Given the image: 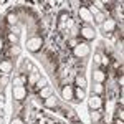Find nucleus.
<instances>
[{"label": "nucleus", "instance_id": "1", "mask_svg": "<svg viewBox=\"0 0 124 124\" xmlns=\"http://www.w3.org/2000/svg\"><path fill=\"white\" fill-rule=\"evenodd\" d=\"M41 46H43V40H41V37H31V38L27 40V48H28L31 53L40 51Z\"/></svg>", "mask_w": 124, "mask_h": 124}, {"label": "nucleus", "instance_id": "2", "mask_svg": "<svg viewBox=\"0 0 124 124\" xmlns=\"http://www.w3.org/2000/svg\"><path fill=\"white\" fill-rule=\"evenodd\" d=\"M12 96H13L15 101H23V99L27 98V88H25V86H13Z\"/></svg>", "mask_w": 124, "mask_h": 124}, {"label": "nucleus", "instance_id": "3", "mask_svg": "<svg viewBox=\"0 0 124 124\" xmlns=\"http://www.w3.org/2000/svg\"><path fill=\"white\" fill-rule=\"evenodd\" d=\"M73 53H75V56H76V58H85V56H88V53H89V46H88L86 43L75 45V48H73Z\"/></svg>", "mask_w": 124, "mask_h": 124}, {"label": "nucleus", "instance_id": "4", "mask_svg": "<svg viewBox=\"0 0 124 124\" xmlns=\"http://www.w3.org/2000/svg\"><path fill=\"white\" fill-rule=\"evenodd\" d=\"M88 104H89V108H91V111H99L101 106H103V99H101V96L93 94L91 98H89Z\"/></svg>", "mask_w": 124, "mask_h": 124}, {"label": "nucleus", "instance_id": "5", "mask_svg": "<svg viewBox=\"0 0 124 124\" xmlns=\"http://www.w3.org/2000/svg\"><path fill=\"white\" fill-rule=\"evenodd\" d=\"M79 35H81V37H83L85 40H93L96 33H94V30H93V27H89V25H85L83 28L79 30Z\"/></svg>", "mask_w": 124, "mask_h": 124}, {"label": "nucleus", "instance_id": "6", "mask_svg": "<svg viewBox=\"0 0 124 124\" xmlns=\"http://www.w3.org/2000/svg\"><path fill=\"white\" fill-rule=\"evenodd\" d=\"M61 96H63V99L65 101H71L73 99V96H75V88L73 86H63V89H61Z\"/></svg>", "mask_w": 124, "mask_h": 124}, {"label": "nucleus", "instance_id": "7", "mask_svg": "<svg viewBox=\"0 0 124 124\" xmlns=\"http://www.w3.org/2000/svg\"><path fill=\"white\" fill-rule=\"evenodd\" d=\"M12 68H13V63L10 60H2L0 61V73L2 75H8L12 71Z\"/></svg>", "mask_w": 124, "mask_h": 124}, {"label": "nucleus", "instance_id": "8", "mask_svg": "<svg viewBox=\"0 0 124 124\" xmlns=\"http://www.w3.org/2000/svg\"><path fill=\"white\" fill-rule=\"evenodd\" d=\"M114 28H116V20L114 18H106L104 23H103L104 33H111V31H114Z\"/></svg>", "mask_w": 124, "mask_h": 124}, {"label": "nucleus", "instance_id": "9", "mask_svg": "<svg viewBox=\"0 0 124 124\" xmlns=\"http://www.w3.org/2000/svg\"><path fill=\"white\" fill-rule=\"evenodd\" d=\"M79 17H81V20H83V22H86V23L93 22V15L89 13L88 7H79Z\"/></svg>", "mask_w": 124, "mask_h": 124}, {"label": "nucleus", "instance_id": "10", "mask_svg": "<svg viewBox=\"0 0 124 124\" xmlns=\"http://www.w3.org/2000/svg\"><path fill=\"white\" fill-rule=\"evenodd\" d=\"M93 78H94L96 83H103V81H106V71H103V70H94L93 71Z\"/></svg>", "mask_w": 124, "mask_h": 124}, {"label": "nucleus", "instance_id": "11", "mask_svg": "<svg viewBox=\"0 0 124 124\" xmlns=\"http://www.w3.org/2000/svg\"><path fill=\"white\" fill-rule=\"evenodd\" d=\"M43 104H45V108H56V98L51 94L50 98H46V99H43Z\"/></svg>", "mask_w": 124, "mask_h": 124}, {"label": "nucleus", "instance_id": "12", "mask_svg": "<svg viewBox=\"0 0 124 124\" xmlns=\"http://www.w3.org/2000/svg\"><path fill=\"white\" fill-rule=\"evenodd\" d=\"M85 98H86L85 89H81V88H76V89H75V96H73V99H76V101H83Z\"/></svg>", "mask_w": 124, "mask_h": 124}, {"label": "nucleus", "instance_id": "13", "mask_svg": "<svg viewBox=\"0 0 124 124\" xmlns=\"http://www.w3.org/2000/svg\"><path fill=\"white\" fill-rule=\"evenodd\" d=\"M75 83H76V88H81V89H85L86 86V78L83 75H78L76 79H75Z\"/></svg>", "mask_w": 124, "mask_h": 124}, {"label": "nucleus", "instance_id": "14", "mask_svg": "<svg viewBox=\"0 0 124 124\" xmlns=\"http://www.w3.org/2000/svg\"><path fill=\"white\" fill-rule=\"evenodd\" d=\"M104 20H106L104 12H98V13L94 15V22H96V23H99V25H103V23H104Z\"/></svg>", "mask_w": 124, "mask_h": 124}, {"label": "nucleus", "instance_id": "15", "mask_svg": "<svg viewBox=\"0 0 124 124\" xmlns=\"http://www.w3.org/2000/svg\"><path fill=\"white\" fill-rule=\"evenodd\" d=\"M50 96H51V89H50L48 86H45V88H41V89H40V98L46 99V98H50Z\"/></svg>", "mask_w": 124, "mask_h": 124}, {"label": "nucleus", "instance_id": "16", "mask_svg": "<svg viewBox=\"0 0 124 124\" xmlns=\"http://www.w3.org/2000/svg\"><path fill=\"white\" fill-rule=\"evenodd\" d=\"M101 117H103V114L99 113V111H91V121L94 124H98L99 121H101Z\"/></svg>", "mask_w": 124, "mask_h": 124}, {"label": "nucleus", "instance_id": "17", "mask_svg": "<svg viewBox=\"0 0 124 124\" xmlns=\"http://www.w3.org/2000/svg\"><path fill=\"white\" fill-rule=\"evenodd\" d=\"M93 91H94V94L101 96V93L104 91V86H103V83H94V86H93Z\"/></svg>", "mask_w": 124, "mask_h": 124}, {"label": "nucleus", "instance_id": "18", "mask_svg": "<svg viewBox=\"0 0 124 124\" xmlns=\"http://www.w3.org/2000/svg\"><path fill=\"white\" fill-rule=\"evenodd\" d=\"M8 75H2V76H0V88H5V86L8 85Z\"/></svg>", "mask_w": 124, "mask_h": 124}, {"label": "nucleus", "instance_id": "19", "mask_svg": "<svg viewBox=\"0 0 124 124\" xmlns=\"http://www.w3.org/2000/svg\"><path fill=\"white\" fill-rule=\"evenodd\" d=\"M8 41L12 43V45H17V43H18V35H17V33H10L8 35Z\"/></svg>", "mask_w": 124, "mask_h": 124}, {"label": "nucleus", "instance_id": "20", "mask_svg": "<svg viewBox=\"0 0 124 124\" xmlns=\"http://www.w3.org/2000/svg\"><path fill=\"white\" fill-rule=\"evenodd\" d=\"M23 83H25V76H18L13 79V85L15 86H23Z\"/></svg>", "mask_w": 124, "mask_h": 124}, {"label": "nucleus", "instance_id": "21", "mask_svg": "<svg viewBox=\"0 0 124 124\" xmlns=\"http://www.w3.org/2000/svg\"><path fill=\"white\" fill-rule=\"evenodd\" d=\"M10 55H13V56H18V55H20V48L17 46V45H12V48H10Z\"/></svg>", "mask_w": 124, "mask_h": 124}, {"label": "nucleus", "instance_id": "22", "mask_svg": "<svg viewBox=\"0 0 124 124\" xmlns=\"http://www.w3.org/2000/svg\"><path fill=\"white\" fill-rule=\"evenodd\" d=\"M7 22H8V23H17V15H15V13H8Z\"/></svg>", "mask_w": 124, "mask_h": 124}, {"label": "nucleus", "instance_id": "23", "mask_svg": "<svg viewBox=\"0 0 124 124\" xmlns=\"http://www.w3.org/2000/svg\"><path fill=\"white\" fill-rule=\"evenodd\" d=\"M10 124H23V121H22L20 117H13V119L10 121Z\"/></svg>", "mask_w": 124, "mask_h": 124}, {"label": "nucleus", "instance_id": "24", "mask_svg": "<svg viewBox=\"0 0 124 124\" xmlns=\"http://www.w3.org/2000/svg\"><path fill=\"white\" fill-rule=\"evenodd\" d=\"M45 83H46V79H45V78H41V79L38 81V86H40V88H45Z\"/></svg>", "mask_w": 124, "mask_h": 124}, {"label": "nucleus", "instance_id": "25", "mask_svg": "<svg viewBox=\"0 0 124 124\" xmlns=\"http://www.w3.org/2000/svg\"><path fill=\"white\" fill-rule=\"evenodd\" d=\"M94 61H96V63H99V61H101V56H99V55H96V56H94Z\"/></svg>", "mask_w": 124, "mask_h": 124}, {"label": "nucleus", "instance_id": "26", "mask_svg": "<svg viewBox=\"0 0 124 124\" xmlns=\"http://www.w3.org/2000/svg\"><path fill=\"white\" fill-rule=\"evenodd\" d=\"M3 108H5V104H3V101H0V109L3 111Z\"/></svg>", "mask_w": 124, "mask_h": 124}, {"label": "nucleus", "instance_id": "27", "mask_svg": "<svg viewBox=\"0 0 124 124\" xmlns=\"http://www.w3.org/2000/svg\"><path fill=\"white\" fill-rule=\"evenodd\" d=\"M3 98H5V96H3V93H0V101H3Z\"/></svg>", "mask_w": 124, "mask_h": 124}, {"label": "nucleus", "instance_id": "28", "mask_svg": "<svg viewBox=\"0 0 124 124\" xmlns=\"http://www.w3.org/2000/svg\"><path fill=\"white\" fill-rule=\"evenodd\" d=\"M0 124H3V117L2 116H0Z\"/></svg>", "mask_w": 124, "mask_h": 124}, {"label": "nucleus", "instance_id": "29", "mask_svg": "<svg viewBox=\"0 0 124 124\" xmlns=\"http://www.w3.org/2000/svg\"><path fill=\"white\" fill-rule=\"evenodd\" d=\"M0 116H2V117H3V111H2V109H0Z\"/></svg>", "mask_w": 124, "mask_h": 124}, {"label": "nucleus", "instance_id": "30", "mask_svg": "<svg viewBox=\"0 0 124 124\" xmlns=\"http://www.w3.org/2000/svg\"><path fill=\"white\" fill-rule=\"evenodd\" d=\"M0 51H2V40H0Z\"/></svg>", "mask_w": 124, "mask_h": 124}, {"label": "nucleus", "instance_id": "31", "mask_svg": "<svg viewBox=\"0 0 124 124\" xmlns=\"http://www.w3.org/2000/svg\"><path fill=\"white\" fill-rule=\"evenodd\" d=\"M75 124H83V123H79V121H78V123H75Z\"/></svg>", "mask_w": 124, "mask_h": 124}]
</instances>
